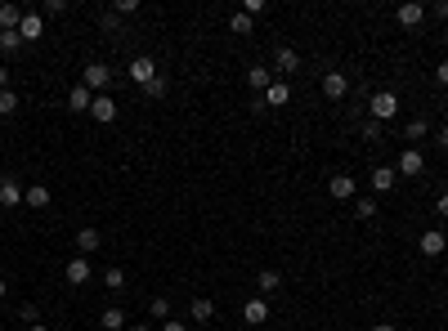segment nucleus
Wrapping results in <instances>:
<instances>
[{
    "label": "nucleus",
    "mask_w": 448,
    "mask_h": 331,
    "mask_svg": "<svg viewBox=\"0 0 448 331\" xmlns=\"http://www.w3.org/2000/svg\"><path fill=\"white\" fill-rule=\"evenodd\" d=\"M81 85L90 94H108V85H112V68L108 63H90V68L81 72Z\"/></svg>",
    "instance_id": "1"
},
{
    "label": "nucleus",
    "mask_w": 448,
    "mask_h": 331,
    "mask_svg": "<svg viewBox=\"0 0 448 331\" xmlns=\"http://www.w3.org/2000/svg\"><path fill=\"white\" fill-rule=\"evenodd\" d=\"M368 112H373V121H390L399 112V94L395 90H377L373 103H368Z\"/></svg>",
    "instance_id": "2"
},
{
    "label": "nucleus",
    "mask_w": 448,
    "mask_h": 331,
    "mask_svg": "<svg viewBox=\"0 0 448 331\" xmlns=\"http://www.w3.org/2000/svg\"><path fill=\"white\" fill-rule=\"evenodd\" d=\"M426 170V157L417 153V148H404V153H399V162H395V175H404V179H417Z\"/></svg>",
    "instance_id": "3"
},
{
    "label": "nucleus",
    "mask_w": 448,
    "mask_h": 331,
    "mask_svg": "<svg viewBox=\"0 0 448 331\" xmlns=\"http://www.w3.org/2000/svg\"><path fill=\"white\" fill-rule=\"evenodd\" d=\"M126 77H130V81H135V85H139V90H144V85H148L152 77H157V63H152V59H148V54H139V59H130V68H126Z\"/></svg>",
    "instance_id": "4"
},
{
    "label": "nucleus",
    "mask_w": 448,
    "mask_h": 331,
    "mask_svg": "<svg viewBox=\"0 0 448 331\" xmlns=\"http://www.w3.org/2000/svg\"><path fill=\"white\" fill-rule=\"evenodd\" d=\"M323 94H328L332 103H341L350 94V77L346 72H323Z\"/></svg>",
    "instance_id": "5"
},
{
    "label": "nucleus",
    "mask_w": 448,
    "mask_h": 331,
    "mask_svg": "<svg viewBox=\"0 0 448 331\" xmlns=\"http://www.w3.org/2000/svg\"><path fill=\"white\" fill-rule=\"evenodd\" d=\"M395 18H399V27H422V23H426V5H417V0H404V5L395 9Z\"/></svg>",
    "instance_id": "6"
},
{
    "label": "nucleus",
    "mask_w": 448,
    "mask_h": 331,
    "mask_svg": "<svg viewBox=\"0 0 448 331\" xmlns=\"http://www.w3.org/2000/svg\"><path fill=\"white\" fill-rule=\"evenodd\" d=\"M63 278L72 282V287H85V282L94 278V269H90V260L85 255H76V260H68V269H63Z\"/></svg>",
    "instance_id": "7"
},
{
    "label": "nucleus",
    "mask_w": 448,
    "mask_h": 331,
    "mask_svg": "<svg viewBox=\"0 0 448 331\" xmlns=\"http://www.w3.org/2000/svg\"><path fill=\"white\" fill-rule=\"evenodd\" d=\"M18 36H23V45H27V41H41V36H45V14H23Z\"/></svg>",
    "instance_id": "8"
},
{
    "label": "nucleus",
    "mask_w": 448,
    "mask_h": 331,
    "mask_svg": "<svg viewBox=\"0 0 448 331\" xmlns=\"http://www.w3.org/2000/svg\"><path fill=\"white\" fill-rule=\"evenodd\" d=\"M0 206H5V211H14V206H23V184H18V179H0Z\"/></svg>",
    "instance_id": "9"
},
{
    "label": "nucleus",
    "mask_w": 448,
    "mask_h": 331,
    "mask_svg": "<svg viewBox=\"0 0 448 331\" xmlns=\"http://www.w3.org/2000/svg\"><path fill=\"white\" fill-rule=\"evenodd\" d=\"M90 117H94V121H103V126H108V121H117V99H108V94H94Z\"/></svg>",
    "instance_id": "10"
},
{
    "label": "nucleus",
    "mask_w": 448,
    "mask_h": 331,
    "mask_svg": "<svg viewBox=\"0 0 448 331\" xmlns=\"http://www.w3.org/2000/svg\"><path fill=\"white\" fill-rule=\"evenodd\" d=\"M332 197H337V202H355V193H359V184L350 175H332Z\"/></svg>",
    "instance_id": "11"
},
{
    "label": "nucleus",
    "mask_w": 448,
    "mask_h": 331,
    "mask_svg": "<svg viewBox=\"0 0 448 331\" xmlns=\"http://www.w3.org/2000/svg\"><path fill=\"white\" fill-rule=\"evenodd\" d=\"M444 251H448V238L440 229H426L422 233V255H431V260H435V255H444Z\"/></svg>",
    "instance_id": "12"
},
{
    "label": "nucleus",
    "mask_w": 448,
    "mask_h": 331,
    "mask_svg": "<svg viewBox=\"0 0 448 331\" xmlns=\"http://www.w3.org/2000/svg\"><path fill=\"white\" fill-rule=\"evenodd\" d=\"M23 206H32V211L50 206V188H45V184H27L23 188Z\"/></svg>",
    "instance_id": "13"
},
{
    "label": "nucleus",
    "mask_w": 448,
    "mask_h": 331,
    "mask_svg": "<svg viewBox=\"0 0 448 331\" xmlns=\"http://www.w3.org/2000/svg\"><path fill=\"white\" fill-rule=\"evenodd\" d=\"M247 85H251L256 94H265V90H269V85H274V72L265 68V63H256V68L247 72Z\"/></svg>",
    "instance_id": "14"
},
{
    "label": "nucleus",
    "mask_w": 448,
    "mask_h": 331,
    "mask_svg": "<svg viewBox=\"0 0 448 331\" xmlns=\"http://www.w3.org/2000/svg\"><path fill=\"white\" fill-rule=\"evenodd\" d=\"M242 318H247V323H256V327H260L265 318H269V305H265V296L247 300V305H242Z\"/></svg>",
    "instance_id": "15"
},
{
    "label": "nucleus",
    "mask_w": 448,
    "mask_h": 331,
    "mask_svg": "<svg viewBox=\"0 0 448 331\" xmlns=\"http://www.w3.org/2000/svg\"><path fill=\"white\" fill-rule=\"evenodd\" d=\"M68 108H72V112H90V108H94V94L85 90V85H72V94H68Z\"/></svg>",
    "instance_id": "16"
},
{
    "label": "nucleus",
    "mask_w": 448,
    "mask_h": 331,
    "mask_svg": "<svg viewBox=\"0 0 448 331\" xmlns=\"http://www.w3.org/2000/svg\"><path fill=\"white\" fill-rule=\"evenodd\" d=\"M395 184H399L395 166H377V170H373V188H377V193H390Z\"/></svg>",
    "instance_id": "17"
},
{
    "label": "nucleus",
    "mask_w": 448,
    "mask_h": 331,
    "mask_svg": "<svg viewBox=\"0 0 448 331\" xmlns=\"http://www.w3.org/2000/svg\"><path fill=\"white\" fill-rule=\"evenodd\" d=\"M292 99V90H287V81H274L269 90H265V108H283V103Z\"/></svg>",
    "instance_id": "18"
},
{
    "label": "nucleus",
    "mask_w": 448,
    "mask_h": 331,
    "mask_svg": "<svg viewBox=\"0 0 448 331\" xmlns=\"http://www.w3.org/2000/svg\"><path fill=\"white\" fill-rule=\"evenodd\" d=\"M274 68H278V72H296L301 68V54L292 50V45H283V50L274 54Z\"/></svg>",
    "instance_id": "19"
},
{
    "label": "nucleus",
    "mask_w": 448,
    "mask_h": 331,
    "mask_svg": "<svg viewBox=\"0 0 448 331\" xmlns=\"http://www.w3.org/2000/svg\"><path fill=\"white\" fill-rule=\"evenodd\" d=\"M18 23H23V9L18 5H0V32H18Z\"/></svg>",
    "instance_id": "20"
},
{
    "label": "nucleus",
    "mask_w": 448,
    "mask_h": 331,
    "mask_svg": "<svg viewBox=\"0 0 448 331\" xmlns=\"http://www.w3.org/2000/svg\"><path fill=\"white\" fill-rule=\"evenodd\" d=\"M211 314H215V305L206 296H197L193 305H188V318H193V323H211Z\"/></svg>",
    "instance_id": "21"
},
{
    "label": "nucleus",
    "mask_w": 448,
    "mask_h": 331,
    "mask_svg": "<svg viewBox=\"0 0 448 331\" xmlns=\"http://www.w3.org/2000/svg\"><path fill=\"white\" fill-rule=\"evenodd\" d=\"M251 27H256V18H251V14H242V9H238V14L229 18V32H233V36H251Z\"/></svg>",
    "instance_id": "22"
},
{
    "label": "nucleus",
    "mask_w": 448,
    "mask_h": 331,
    "mask_svg": "<svg viewBox=\"0 0 448 331\" xmlns=\"http://www.w3.org/2000/svg\"><path fill=\"white\" fill-rule=\"evenodd\" d=\"M426 130H431V121H426V117H413L404 126V139H408V144H417V139H426Z\"/></svg>",
    "instance_id": "23"
},
{
    "label": "nucleus",
    "mask_w": 448,
    "mask_h": 331,
    "mask_svg": "<svg viewBox=\"0 0 448 331\" xmlns=\"http://www.w3.org/2000/svg\"><path fill=\"white\" fill-rule=\"evenodd\" d=\"M99 327L103 331H121V327H126V314H121V309H103V314H99Z\"/></svg>",
    "instance_id": "24"
},
{
    "label": "nucleus",
    "mask_w": 448,
    "mask_h": 331,
    "mask_svg": "<svg viewBox=\"0 0 448 331\" xmlns=\"http://www.w3.org/2000/svg\"><path fill=\"white\" fill-rule=\"evenodd\" d=\"M76 251H99V229H81V233H76Z\"/></svg>",
    "instance_id": "25"
},
{
    "label": "nucleus",
    "mask_w": 448,
    "mask_h": 331,
    "mask_svg": "<svg viewBox=\"0 0 448 331\" xmlns=\"http://www.w3.org/2000/svg\"><path fill=\"white\" fill-rule=\"evenodd\" d=\"M355 220H377V202L373 197H355Z\"/></svg>",
    "instance_id": "26"
},
{
    "label": "nucleus",
    "mask_w": 448,
    "mask_h": 331,
    "mask_svg": "<svg viewBox=\"0 0 448 331\" xmlns=\"http://www.w3.org/2000/svg\"><path fill=\"white\" fill-rule=\"evenodd\" d=\"M256 287H260V296H269V291H278V287H283V278H278L274 269H265L260 278H256Z\"/></svg>",
    "instance_id": "27"
},
{
    "label": "nucleus",
    "mask_w": 448,
    "mask_h": 331,
    "mask_svg": "<svg viewBox=\"0 0 448 331\" xmlns=\"http://www.w3.org/2000/svg\"><path fill=\"white\" fill-rule=\"evenodd\" d=\"M166 90H170V85H166V77H161V72L144 85V94H148V99H166Z\"/></svg>",
    "instance_id": "28"
},
{
    "label": "nucleus",
    "mask_w": 448,
    "mask_h": 331,
    "mask_svg": "<svg viewBox=\"0 0 448 331\" xmlns=\"http://www.w3.org/2000/svg\"><path fill=\"white\" fill-rule=\"evenodd\" d=\"M18 112V94L14 90H0V117H14Z\"/></svg>",
    "instance_id": "29"
},
{
    "label": "nucleus",
    "mask_w": 448,
    "mask_h": 331,
    "mask_svg": "<svg viewBox=\"0 0 448 331\" xmlns=\"http://www.w3.org/2000/svg\"><path fill=\"white\" fill-rule=\"evenodd\" d=\"M103 287H108V291H121V287H126V273H121V269H103Z\"/></svg>",
    "instance_id": "30"
},
{
    "label": "nucleus",
    "mask_w": 448,
    "mask_h": 331,
    "mask_svg": "<svg viewBox=\"0 0 448 331\" xmlns=\"http://www.w3.org/2000/svg\"><path fill=\"white\" fill-rule=\"evenodd\" d=\"M0 50H5V54H18V50H23V36H18V32H0Z\"/></svg>",
    "instance_id": "31"
},
{
    "label": "nucleus",
    "mask_w": 448,
    "mask_h": 331,
    "mask_svg": "<svg viewBox=\"0 0 448 331\" xmlns=\"http://www.w3.org/2000/svg\"><path fill=\"white\" fill-rule=\"evenodd\" d=\"M148 314H152V318H166V314H170V300H166V296H157V300L148 305Z\"/></svg>",
    "instance_id": "32"
},
{
    "label": "nucleus",
    "mask_w": 448,
    "mask_h": 331,
    "mask_svg": "<svg viewBox=\"0 0 448 331\" xmlns=\"http://www.w3.org/2000/svg\"><path fill=\"white\" fill-rule=\"evenodd\" d=\"M364 139H368V144H377V139H381V121H373V117L364 121Z\"/></svg>",
    "instance_id": "33"
},
{
    "label": "nucleus",
    "mask_w": 448,
    "mask_h": 331,
    "mask_svg": "<svg viewBox=\"0 0 448 331\" xmlns=\"http://www.w3.org/2000/svg\"><path fill=\"white\" fill-rule=\"evenodd\" d=\"M139 9V0H117V9H112V14H121V18H130Z\"/></svg>",
    "instance_id": "34"
},
{
    "label": "nucleus",
    "mask_w": 448,
    "mask_h": 331,
    "mask_svg": "<svg viewBox=\"0 0 448 331\" xmlns=\"http://www.w3.org/2000/svg\"><path fill=\"white\" fill-rule=\"evenodd\" d=\"M265 9H269V5H265V0H247V5H242V14H251V18H260V14H265Z\"/></svg>",
    "instance_id": "35"
},
{
    "label": "nucleus",
    "mask_w": 448,
    "mask_h": 331,
    "mask_svg": "<svg viewBox=\"0 0 448 331\" xmlns=\"http://www.w3.org/2000/svg\"><path fill=\"white\" fill-rule=\"evenodd\" d=\"M45 14L59 18V14H68V5H63V0H45Z\"/></svg>",
    "instance_id": "36"
},
{
    "label": "nucleus",
    "mask_w": 448,
    "mask_h": 331,
    "mask_svg": "<svg viewBox=\"0 0 448 331\" xmlns=\"http://www.w3.org/2000/svg\"><path fill=\"white\" fill-rule=\"evenodd\" d=\"M18 318H23V323H32V327H36V318H41V314H36V305H23V309H18Z\"/></svg>",
    "instance_id": "37"
},
{
    "label": "nucleus",
    "mask_w": 448,
    "mask_h": 331,
    "mask_svg": "<svg viewBox=\"0 0 448 331\" xmlns=\"http://www.w3.org/2000/svg\"><path fill=\"white\" fill-rule=\"evenodd\" d=\"M431 14H435V18H440V23H448V0H440V5H435V9H431Z\"/></svg>",
    "instance_id": "38"
},
{
    "label": "nucleus",
    "mask_w": 448,
    "mask_h": 331,
    "mask_svg": "<svg viewBox=\"0 0 448 331\" xmlns=\"http://www.w3.org/2000/svg\"><path fill=\"white\" fill-rule=\"evenodd\" d=\"M435 81H440V85H448V63H440V68H435Z\"/></svg>",
    "instance_id": "39"
},
{
    "label": "nucleus",
    "mask_w": 448,
    "mask_h": 331,
    "mask_svg": "<svg viewBox=\"0 0 448 331\" xmlns=\"http://www.w3.org/2000/svg\"><path fill=\"white\" fill-rule=\"evenodd\" d=\"M435 211H440V215H444V220H448V193L440 197V202H435Z\"/></svg>",
    "instance_id": "40"
},
{
    "label": "nucleus",
    "mask_w": 448,
    "mask_h": 331,
    "mask_svg": "<svg viewBox=\"0 0 448 331\" xmlns=\"http://www.w3.org/2000/svg\"><path fill=\"white\" fill-rule=\"evenodd\" d=\"M368 331H399L395 323H377V327H368Z\"/></svg>",
    "instance_id": "41"
},
{
    "label": "nucleus",
    "mask_w": 448,
    "mask_h": 331,
    "mask_svg": "<svg viewBox=\"0 0 448 331\" xmlns=\"http://www.w3.org/2000/svg\"><path fill=\"white\" fill-rule=\"evenodd\" d=\"M0 90H9V68H0Z\"/></svg>",
    "instance_id": "42"
},
{
    "label": "nucleus",
    "mask_w": 448,
    "mask_h": 331,
    "mask_svg": "<svg viewBox=\"0 0 448 331\" xmlns=\"http://www.w3.org/2000/svg\"><path fill=\"white\" fill-rule=\"evenodd\" d=\"M161 331H188V327H184V323H166Z\"/></svg>",
    "instance_id": "43"
},
{
    "label": "nucleus",
    "mask_w": 448,
    "mask_h": 331,
    "mask_svg": "<svg viewBox=\"0 0 448 331\" xmlns=\"http://www.w3.org/2000/svg\"><path fill=\"white\" fill-rule=\"evenodd\" d=\"M440 148H448V126H440Z\"/></svg>",
    "instance_id": "44"
},
{
    "label": "nucleus",
    "mask_w": 448,
    "mask_h": 331,
    "mask_svg": "<svg viewBox=\"0 0 448 331\" xmlns=\"http://www.w3.org/2000/svg\"><path fill=\"white\" fill-rule=\"evenodd\" d=\"M27 331H50V327H45V323H36V327H27Z\"/></svg>",
    "instance_id": "45"
},
{
    "label": "nucleus",
    "mask_w": 448,
    "mask_h": 331,
    "mask_svg": "<svg viewBox=\"0 0 448 331\" xmlns=\"http://www.w3.org/2000/svg\"><path fill=\"white\" fill-rule=\"evenodd\" d=\"M5 291H9V287H5V282H0V300H5Z\"/></svg>",
    "instance_id": "46"
},
{
    "label": "nucleus",
    "mask_w": 448,
    "mask_h": 331,
    "mask_svg": "<svg viewBox=\"0 0 448 331\" xmlns=\"http://www.w3.org/2000/svg\"><path fill=\"white\" fill-rule=\"evenodd\" d=\"M130 331H148V327H144V323H139V327H130Z\"/></svg>",
    "instance_id": "47"
},
{
    "label": "nucleus",
    "mask_w": 448,
    "mask_h": 331,
    "mask_svg": "<svg viewBox=\"0 0 448 331\" xmlns=\"http://www.w3.org/2000/svg\"><path fill=\"white\" fill-rule=\"evenodd\" d=\"M444 45H448V27H444Z\"/></svg>",
    "instance_id": "48"
}]
</instances>
